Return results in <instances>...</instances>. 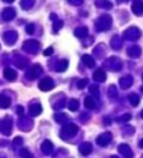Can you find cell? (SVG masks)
<instances>
[{
	"mask_svg": "<svg viewBox=\"0 0 143 158\" xmlns=\"http://www.w3.org/2000/svg\"><path fill=\"white\" fill-rule=\"evenodd\" d=\"M111 17H109V15H103L101 18H99V23L101 24L99 28V31H104V30H107L109 26H111Z\"/></svg>",
	"mask_w": 143,
	"mask_h": 158,
	"instance_id": "6da1fadb",
	"label": "cell"
},
{
	"mask_svg": "<svg viewBox=\"0 0 143 158\" xmlns=\"http://www.w3.org/2000/svg\"><path fill=\"white\" fill-rule=\"evenodd\" d=\"M111 134L109 133V132H105V133H103L101 136H99L98 138H97V143L101 145V146H106L107 144L110 143V140H111Z\"/></svg>",
	"mask_w": 143,
	"mask_h": 158,
	"instance_id": "7a4b0ae2",
	"label": "cell"
},
{
	"mask_svg": "<svg viewBox=\"0 0 143 158\" xmlns=\"http://www.w3.org/2000/svg\"><path fill=\"white\" fill-rule=\"evenodd\" d=\"M124 37H128V39H137L140 37V31L136 28H131L124 32Z\"/></svg>",
	"mask_w": 143,
	"mask_h": 158,
	"instance_id": "3957f363",
	"label": "cell"
},
{
	"mask_svg": "<svg viewBox=\"0 0 143 158\" xmlns=\"http://www.w3.org/2000/svg\"><path fill=\"white\" fill-rule=\"evenodd\" d=\"M118 151L119 152H122L124 156L127 158H132V151H131V149L129 147L128 145H125V144H122V145H119L118 146Z\"/></svg>",
	"mask_w": 143,
	"mask_h": 158,
	"instance_id": "277c9868",
	"label": "cell"
},
{
	"mask_svg": "<svg viewBox=\"0 0 143 158\" xmlns=\"http://www.w3.org/2000/svg\"><path fill=\"white\" fill-rule=\"evenodd\" d=\"M132 12L135 13V15H141L143 13V2L142 1H135L134 4H132Z\"/></svg>",
	"mask_w": 143,
	"mask_h": 158,
	"instance_id": "5b68a950",
	"label": "cell"
},
{
	"mask_svg": "<svg viewBox=\"0 0 143 158\" xmlns=\"http://www.w3.org/2000/svg\"><path fill=\"white\" fill-rule=\"evenodd\" d=\"M93 79L98 82H104L106 80V74L103 69H98L97 72L93 74Z\"/></svg>",
	"mask_w": 143,
	"mask_h": 158,
	"instance_id": "8992f818",
	"label": "cell"
},
{
	"mask_svg": "<svg viewBox=\"0 0 143 158\" xmlns=\"http://www.w3.org/2000/svg\"><path fill=\"white\" fill-rule=\"evenodd\" d=\"M53 87H54V82L50 81V80H48V79H45L44 81H42V82L40 83V88L43 89V90H49V89L53 88Z\"/></svg>",
	"mask_w": 143,
	"mask_h": 158,
	"instance_id": "52a82bcc",
	"label": "cell"
},
{
	"mask_svg": "<svg viewBox=\"0 0 143 158\" xmlns=\"http://www.w3.org/2000/svg\"><path fill=\"white\" fill-rule=\"evenodd\" d=\"M91 151H92V145H91L89 143H85L80 146V153L84 155V156L88 155Z\"/></svg>",
	"mask_w": 143,
	"mask_h": 158,
	"instance_id": "ba28073f",
	"label": "cell"
},
{
	"mask_svg": "<svg viewBox=\"0 0 143 158\" xmlns=\"http://www.w3.org/2000/svg\"><path fill=\"white\" fill-rule=\"evenodd\" d=\"M131 83H132V77H131V76H125V77L120 79V86H122L123 89L130 87L131 86Z\"/></svg>",
	"mask_w": 143,
	"mask_h": 158,
	"instance_id": "9c48e42d",
	"label": "cell"
},
{
	"mask_svg": "<svg viewBox=\"0 0 143 158\" xmlns=\"http://www.w3.org/2000/svg\"><path fill=\"white\" fill-rule=\"evenodd\" d=\"M82 62L85 63L87 67H89V68H92V67H94V64H96V62H94V59L91 57L89 55H84L82 56Z\"/></svg>",
	"mask_w": 143,
	"mask_h": 158,
	"instance_id": "30bf717a",
	"label": "cell"
},
{
	"mask_svg": "<svg viewBox=\"0 0 143 158\" xmlns=\"http://www.w3.org/2000/svg\"><path fill=\"white\" fill-rule=\"evenodd\" d=\"M85 106H86V108H88V109H93V108L96 107V102L93 100V98L87 96L85 99Z\"/></svg>",
	"mask_w": 143,
	"mask_h": 158,
	"instance_id": "8fae6325",
	"label": "cell"
},
{
	"mask_svg": "<svg viewBox=\"0 0 143 158\" xmlns=\"http://www.w3.org/2000/svg\"><path fill=\"white\" fill-rule=\"evenodd\" d=\"M129 100L131 101L132 106H137V103L140 102V98H138V95H136L135 93H132V94H130V96H129Z\"/></svg>",
	"mask_w": 143,
	"mask_h": 158,
	"instance_id": "7c38bea8",
	"label": "cell"
},
{
	"mask_svg": "<svg viewBox=\"0 0 143 158\" xmlns=\"http://www.w3.org/2000/svg\"><path fill=\"white\" fill-rule=\"evenodd\" d=\"M128 54H130L131 56H138L141 54V50L138 46H132L130 50H128Z\"/></svg>",
	"mask_w": 143,
	"mask_h": 158,
	"instance_id": "4fadbf2b",
	"label": "cell"
},
{
	"mask_svg": "<svg viewBox=\"0 0 143 158\" xmlns=\"http://www.w3.org/2000/svg\"><path fill=\"white\" fill-rule=\"evenodd\" d=\"M78 108H79V101L78 100L69 101V109H71V111H76Z\"/></svg>",
	"mask_w": 143,
	"mask_h": 158,
	"instance_id": "5bb4252c",
	"label": "cell"
},
{
	"mask_svg": "<svg viewBox=\"0 0 143 158\" xmlns=\"http://www.w3.org/2000/svg\"><path fill=\"white\" fill-rule=\"evenodd\" d=\"M67 66H68V62L67 61H63L62 63H60V68H57V72H65L67 69Z\"/></svg>",
	"mask_w": 143,
	"mask_h": 158,
	"instance_id": "9a60e30c",
	"label": "cell"
},
{
	"mask_svg": "<svg viewBox=\"0 0 143 158\" xmlns=\"http://www.w3.org/2000/svg\"><path fill=\"white\" fill-rule=\"evenodd\" d=\"M88 83V80H82V81H80L79 83H78V87H79V89H82V88H85V85Z\"/></svg>",
	"mask_w": 143,
	"mask_h": 158,
	"instance_id": "2e32d148",
	"label": "cell"
},
{
	"mask_svg": "<svg viewBox=\"0 0 143 158\" xmlns=\"http://www.w3.org/2000/svg\"><path fill=\"white\" fill-rule=\"evenodd\" d=\"M51 52H53V48H50L49 50H47V51H45V55H49V54H51Z\"/></svg>",
	"mask_w": 143,
	"mask_h": 158,
	"instance_id": "e0dca14e",
	"label": "cell"
},
{
	"mask_svg": "<svg viewBox=\"0 0 143 158\" xmlns=\"http://www.w3.org/2000/svg\"><path fill=\"white\" fill-rule=\"evenodd\" d=\"M140 146H141V147H142V149H143V139H142V140H141V143H140Z\"/></svg>",
	"mask_w": 143,
	"mask_h": 158,
	"instance_id": "ac0fdd59",
	"label": "cell"
},
{
	"mask_svg": "<svg viewBox=\"0 0 143 158\" xmlns=\"http://www.w3.org/2000/svg\"><path fill=\"white\" fill-rule=\"evenodd\" d=\"M112 158H118V157H116V156H112Z\"/></svg>",
	"mask_w": 143,
	"mask_h": 158,
	"instance_id": "d6986e66",
	"label": "cell"
},
{
	"mask_svg": "<svg viewBox=\"0 0 143 158\" xmlns=\"http://www.w3.org/2000/svg\"><path fill=\"white\" fill-rule=\"evenodd\" d=\"M141 114H142V118H143V111H142V113H141Z\"/></svg>",
	"mask_w": 143,
	"mask_h": 158,
	"instance_id": "ffe728a7",
	"label": "cell"
},
{
	"mask_svg": "<svg viewBox=\"0 0 143 158\" xmlns=\"http://www.w3.org/2000/svg\"><path fill=\"white\" fill-rule=\"evenodd\" d=\"M141 90H142V92H143V87H142V88H141Z\"/></svg>",
	"mask_w": 143,
	"mask_h": 158,
	"instance_id": "44dd1931",
	"label": "cell"
}]
</instances>
